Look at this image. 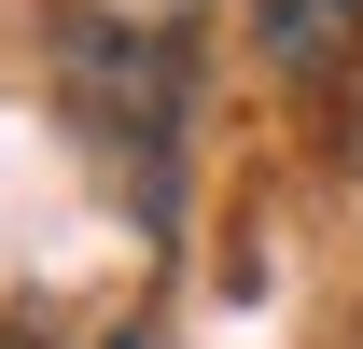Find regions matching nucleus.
<instances>
[{
	"instance_id": "1",
	"label": "nucleus",
	"mask_w": 363,
	"mask_h": 349,
	"mask_svg": "<svg viewBox=\"0 0 363 349\" xmlns=\"http://www.w3.org/2000/svg\"><path fill=\"white\" fill-rule=\"evenodd\" d=\"M70 112L98 126V154H140V210H168V43L154 28H70Z\"/></svg>"
},
{
	"instance_id": "2",
	"label": "nucleus",
	"mask_w": 363,
	"mask_h": 349,
	"mask_svg": "<svg viewBox=\"0 0 363 349\" xmlns=\"http://www.w3.org/2000/svg\"><path fill=\"white\" fill-rule=\"evenodd\" d=\"M363 28V0H252V43H266V70H335Z\"/></svg>"
},
{
	"instance_id": "3",
	"label": "nucleus",
	"mask_w": 363,
	"mask_h": 349,
	"mask_svg": "<svg viewBox=\"0 0 363 349\" xmlns=\"http://www.w3.org/2000/svg\"><path fill=\"white\" fill-rule=\"evenodd\" d=\"M112 349H140V336H112Z\"/></svg>"
},
{
	"instance_id": "4",
	"label": "nucleus",
	"mask_w": 363,
	"mask_h": 349,
	"mask_svg": "<svg viewBox=\"0 0 363 349\" xmlns=\"http://www.w3.org/2000/svg\"><path fill=\"white\" fill-rule=\"evenodd\" d=\"M350 154H363V140H350Z\"/></svg>"
}]
</instances>
